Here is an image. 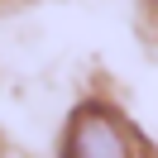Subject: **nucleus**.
I'll use <instances>...</instances> for the list:
<instances>
[{
  "label": "nucleus",
  "mask_w": 158,
  "mask_h": 158,
  "mask_svg": "<svg viewBox=\"0 0 158 158\" xmlns=\"http://www.w3.org/2000/svg\"><path fill=\"white\" fill-rule=\"evenodd\" d=\"M139 134L115 115L110 106H86L72 115L62 158H139Z\"/></svg>",
  "instance_id": "1"
}]
</instances>
